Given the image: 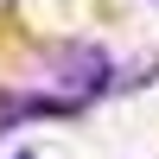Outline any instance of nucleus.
<instances>
[{"label":"nucleus","instance_id":"3","mask_svg":"<svg viewBox=\"0 0 159 159\" xmlns=\"http://www.w3.org/2000/svg\"><path fill=\"white\" fill-rule=\"evenodd\" d=\"M13 159H38V153H13Z\"/></svg>","mask_w":159,"mask_h":159},{"label":"nucleus","instance_id":"1","mask_svg":"<svg viewBox=\"0 0 159 159\" xmlns=\"http://www.w3.org/2000/svg\"><path fill=\"white\" fill-rule=\"evenodd\" d=\"M115 89V57L96 45V38H70V45H51L45 51V96L70 102L76 115L89 108L96 96Z\"/></svg>","mask_w":159,"mask_h":159},{"label":"nucleus","instance_id":"2","mask_svg":"<svg viewBox=\"0 0 159 159\" xmlns=\"http://www.w3.org/2000/svg\"><path fill=\"white\" fill-rule=\"evenodd\" d=\"M64 115H76V108L57 102V96H45V89H0V134L25 127V121H64Z\"/></svg>","mask_w":159,"mask_h":159}]
</instances>
